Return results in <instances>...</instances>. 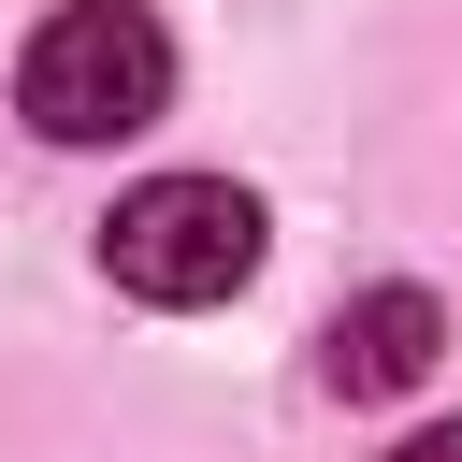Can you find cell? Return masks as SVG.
Listing matches in <instances>:
<instances>
[{
  "instance_id": "cell-2",
  "label": "cell",
  "mask_w": 462,
  "mask_h": 462,
  "mask_svg": "<svg viewBox=\"0 0 462 462\" xmlns=\"http://www.w3.org/2000/svg\"><path fill=\"white\" fill-rule=\"evenodd\" d=\"M101 274L130 303H231L260 274V202L231 173H159V188H130L101 217Z\"/></svg>"
},
{
  "instance_id": "cell-4",
  "label": "cell",
  "mask_w": 462,
  "mask_h": 462,
  "mask_svg": "<svg viewBox=\"0 0 462 462\" xmlns=\"http://www.w3.org/2000/svg\"><path fill=\"white\" fill-rule=\"evenodd\" d=\"M390 462H462V419H433V433H404Z\"/></svg>"
},
{
  "instance_id": "cell-3",
  "label": "cell",
  "mask_w": 462,
  "mask_h": 462,
  "mask_svg": "<svg viewBox=\"0 0 462 462\" xmlns=\"http://www.w3.org/2000/svg\"><path fill=\"white\" fill-rule=\"evenodd\" d=\"M433 361H448L433 289H361V303H332V332H318V375H332L346 404H390V390H419Z\"/></svg>"
},
{
  "instance_id": "cell-1",
  "label": "cell",
  "mask_w": 462,
  "mask_h": 462,
  "mask_svg": "<svg viewBox=\"0 0 462 462\" xmlns=\"http://www.w3.org/2000/svg\"><path fill=\"white\" fill-rule=\"evenodd\" d=\"M14 101L43 144H116V130H159L173 101V29L144 0H58L14 58Z\"/></svg>"
}]
</instances>
